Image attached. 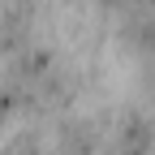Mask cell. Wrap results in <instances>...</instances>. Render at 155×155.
Wrapping results in <instances>:
<instances>
[{
  "instance_id": "cell-1",
  "label": "cell",
  "mask_w": 155,
  "mask_h": 155,
  "mask_svg": "<svg viewBox=\"0 0 155 155\" xmlns=\"http://www.w3.org/2000/svg\"><path fill=\"white\" fill-rule=\"evenodd\" d=\"M35 43V0H0V56Z\"/></svg>"
},
{
  "instance_id": "cell-2",
  "label": "cell",
  "mask_w": 155,
  "mask_h": 155,
  "mask_svg": "<svg viewBox=\"0 0 155 155\" xmlns=\"http://www.w3.org/2000/svg\"><path fill=\"white\" fill-rule=\"evenodd\" d=\"M155 151V121L142 112H121L112 138H108V155H151Z\"/></svg>"
},
{
  "instance_id": "cell-3",
  "label": "cell",
  "mask_w": 155,
  "mask_h": 155,
  "mask_svg": "<svg viewBox=\"0 0 155 155\" xmlns=\"http://www.w3.org/2000/svg\"><path fill=\"white\" fill-rule=\"evenodd\" d=\"M56 155H104L99 125L91 116H69L56 129Z\"/></svg>"
},
{
  "instance_id": "cell-4",
  "label": "cell",
  "mask_w": 155,
  "mask_h": 155,
  "mask_svg": "<svg viewBox=\"0 0 155 155\" xmlns=\"http://www.w3.org/2000/svg\"><path fill=\"white\" fill-rule=\"evenodd\" d=\"M0 155H39V138L35 134H17V138H9L0 147Z\"/></svg>"
}]
</instances>
